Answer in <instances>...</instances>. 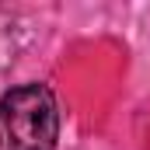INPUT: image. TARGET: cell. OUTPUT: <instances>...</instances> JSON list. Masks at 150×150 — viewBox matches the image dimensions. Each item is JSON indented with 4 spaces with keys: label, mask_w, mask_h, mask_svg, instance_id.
<instances>
[{
    "label": "cell",
    "mask_w": 150,
    "mask_h": 150,
    "mask_svg": "<svg viewBox=\"0 0 150 150\" xmlns=\"http://www.w3.org/2000/svg\"><path fill=\"white\" fill-rule=\"evenodd\" d=\"M59 105L45 84H21L0 98V150H56Z\"/></svg>",
    "instance_id": "1"
}]
</instances>
